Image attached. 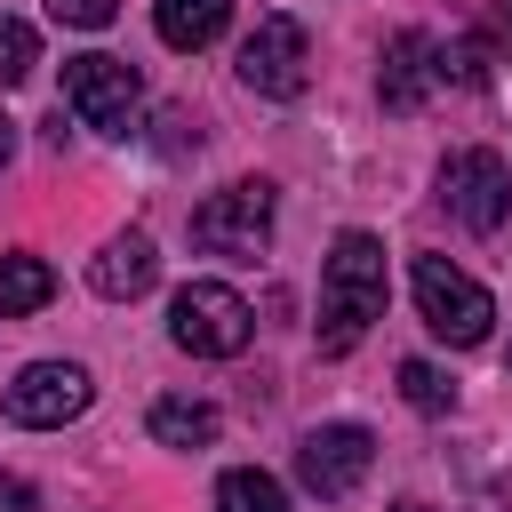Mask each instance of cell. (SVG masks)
I'll return each instance as SVG.
<instances>
[{"label":"cell","instance_id":"cell-1","mask_svg":"<svg viewBox=\"0 0 512 512\" xmlns=\"http://www.w3.org/2000/svg\"><path fill=\"white\" fill-rule=\"evenodd\" d=\"M376 320H384V240L376 232H336V248L320 264V352L344 360Z\"/></svg>","mask_w":512,"mask_h":512},{"label":"cell","instance_id":"cell-2","mask_svg":"<svg viewBox=\"0 0 512 512\" xmlns=\"http://www.w3.org/2000/svg\"><path fill=\"white\" fill-rule=\"evenodd\" d=\"M64 104H72V120L96 128V136H136L144 80H136V64L88 48V56H64Z\"/></svg>","mask_w":512,"mask_h":512},{"label":"cell","instance_id":"cell-3","mask_svg":"<svg viewBox=\"0 0 512 512\" xmlns=\"http://www.w3.org/2000/svg\"><path fill=\"white\" fill-rule=\"evenodd\" d=\"M168 336H176L192 360H232V352H248L256 312H248L240 288H224V280H192V288H176V304H168Z\"/></svg>","mask_w":512,"mask_h":512},{"label":"cell","instance_id":"cell-4","mask_svg":"<svg viewBox=\"0 0 512 512\" xmlns=\"http://www.w3.org/2000/svg\"><path fill=\"white\" fill-rule=\"evenodd\" d=\"M408 288H416V312H424V328H432L440 344H480L488 320H496L488 288H480L472 272H456L448 256H416V264H408Z\"/></svg>","mask_w":512,"mask_h":512},{"label":"cell","instance_id":"cell-5","mask_svg":"<svg viewBox=\"0 0 512 512\" xmlns=\"http://www.w3.org/2000/svg\"><path fill=\"white\" fill-rule=\"evenodd\" d=\"M440 208L464 224V232H504L512 216V168L488 152V144H464L440 160Z\"/></svg>","mask_w":512,"mask_h":512},{"label":"cell","instance_id":"cell-6","mask_svg":"<svg viewBox=\"0 0 512 512\" xmlns=\"http://www.w3.org/2000/svg\"><path fill=\"white\" fill-rule=\"evenodd\" d=\"M192 240L208 248V256H264V240H272V184H224V192H208L200 208H192Z\"/></svg>","mask_w":512,"mask_h":512},{"label":"cell","instance_id":"cell-7","mask_svg":"<svg viewBox=\"0 0 512 512\" xmlns=\"http://www.w3.org/2000/svg\"><path fill=\"white\" fill-rule=\"evenodd\" d=\"M240 80H248L256 96H272V104L304 96V80H312L304 24H296V16H256V32L240 40Z\"/></svg>","mask_w":512,"mask_h":512},{"label":"cell","instance_id":"cell-8","mask_svg":"<svg viewBox=\"0 0 512 512\" xmlns=\"http://www.w3.org/2000/svg\"><path fill=\"white\" fill-rule=\"evenodd\" d=\"M368 464H376V432L368 424H312L304 448H296V480L312 496H328V504H344L368 480Z\"/></svg>","mask_w":512,"mask_h":512},{"label":"cell","instance_id":"cell-9","mask_svg":"<svg viewBox=\"0 0 512 512\" xmlns=\"http://www.w3.org/2000/svg\"><path fill=\"white\" fill-rule=\"evenodd\" d=\"M88 368H72V360H32L16 384H8V416L24 424V432H56V424H72L80 408H88Z\"/></svg>","mask_w":512,"mask_h":512},{"label":"cell","instance_id":"cell-10","mask_svg":"<svg viewBox=\"0 0 512 512\" xmlns=\"http://www.w3.org/2000/svg\"><path fill=\"white\" fill-rule=\"evenodd\" d=\"M152 280H160V256H152V240H144V232H112V240H104V256L88 264V288H96V296H112V304L144 296Z\"/></svg>","mask_w":512,"mask_h":512},{"label":"cell","instance_id":"cell-11","mask_svg":"<svg viewBox=\"0 0 512 512\" xmlns=\"http://www.w3.org/2000/svg\"><path fill=\"white\" fill-rule=\"evenodd\" d=\"M432 80H440V72H432V40H424V32H400V40L384 48V72H376V96H384L392 112H416Z\"/></svg>","mask_w":512,"mask_h":512},{"label":"cell","instance_id":"cell-12","mask_svg":"<svg viewBox=\"0 0 512 512\" xmlns=\"http://www.w3.org/2000/svg\"><path fill=\"white\" fill-rule=\"evenodd\" d=\"M224 24H232V0H160L152 8V32L168 48H208V40H224Z\"/></svg>","mask_w":512,"mask_h":512},{"label":"cell","instance_id":"cell-13","mask_svg":"<svg viewBox=\"0 0 512 512\" xmlns=\"http://www.w3.org/2000/svg\"><path fill=\"white\" fill-rule=\"evenodd\" d=\"M152 440L160 448H208L216 440V408L208 400H152Z\"/></svg>","mask_w":512,"mask_h":512},{"label":"cell","instance_id":"cell-14","mask_svg":"<svg viewBox=\"0 0 512 512\" xmlns=\"http://www.w3.org/2000/svg\"><path fill=\"white\" fill-rule=\"evenodd\" d=\"M56 296V272L40 256H0V312H40Z\"/></svg>","mask_w":512,"mask_h":512},{"label":"cell","instance_id":"cell-15","mask_svg":"<svg viewBox=\"0 0 512 512\" xmlns=\"http://www.w3.org/2000/svg\"><path fill=\"white\" fill-rule=\"evenodd\" d=\"M216 512H288V488H280L272 472L240 464V472H224V480H216Z\"/></svg>","mask_w":512,"mask_h":512},{"label":"cell","instance_id":"cell-16","mask_svg":"<svg viewBox=\"0 0 512 512\" xmlns=\"http://www.w3.org/2000/svg\"><path fill=\"white\" fill-rule=\"evenodd\" d=\"M400 400L424 408V416H448V408H456V384H448L432 360H400Z\"/></svg>","mask_w":512,"mask_h":512},{"label":"cell","instance_id":"cell-17","mask_svg":"<svg viewBox=\"0 0 512 512\" xmlns=\"http://www.w3.org/2000/svg\"><path fill=\"white\" fill-rule=\"evenodd\" d=\"M32 64H40V40H32V24H24V16H0V88L32 80Z\"/></svg>","mask_w":512,"mask_h":512},{"label":"cell","instance_id":"cell-18","mask_svg":"<svg viewBox=\"0 0 512 512\" xmlns=\"http://www.w3.org/2000/svg\"><path fill=\"white\" fill-rule=\"evenodd\" d=\"M48 16L56 24H80V32H104L120 16V0H48Z\"/></svg>","mask_w":512,"mask_h":512},{"label":"cell","instance_id":"cell-19","mask_svg":"<svg viewBox=\"0 0 512 512\" xmlns=\"http://www.w3.org/2000/svg\"><path fill=\"white\" fill-rule=\"evenodd\" d=\"M160 128H168V136H160V152H192V144H200L192 112H160Z\"/></svg>","mask_w":512,"mask_h":512},{"label":"cell","instance_id":"cell-20","mask_svg":"<svg viewBox=\"0 0 512 512\" xmlns=\"http://www.w3.org/2000/svg\"><path fill=\"white\" fill-rule=\"evenodd\" d=\"M32 504H40V488L16 480V472H0V512H32Z\"/></svg>","mask_w":512,"mask_h":512},{"label":"cell","instance_id":"cell-21","mask_svg":"<svg viewBox=\"0 0 512 512\" xmlns=\"http://www.w3.org/2000/svg\"><path fill=\"white\" fill-rule=\"evenodd\" d=\"M8 160H16V120L0 112V168H8Z\"/></svg>","mask_w":512,"mask_h":512}]
</instances>
